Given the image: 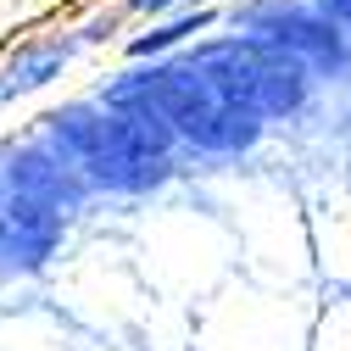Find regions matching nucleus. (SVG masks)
Listing matches in <instances>:
<instances>
[{
    "mask_svg": "<svg viewBox=\"0 0 351 351\" xmlns=\"http://www.w3.org/2000/svg\"><path fill=\"white\" fill-rule=\"evenodd\" d=\"M184 62L195 73H206L217 90H223L234 106H245L251 117L262 123H295L306 106L318 101V78L306 73L301 62H290L285 51L262 45V39H245V34H206L201 45L184 51Z\"/></svg>",
    "mask_w": 351,
    "mask_h": 351,
    "instance_id": "3",
    "label": "nucleus"
},
{
    "mask_svg": "<svg viewBox=\"0 0 351 351\" xmlns=\"http://www.w3.org/2000/svg\"><path fill=\"white\" fill-rule=\"evenodd\" d=\"M101 106L117 112H151L179 156H206V162H240L268 140V123L251 117L245 106H234L206 73H195L184 56L167 62H123L117 73H106L95 90Z\"/></svg>",
    "mask_w": 351,
    "mask_h": 351,
    "instance_id": "2",
    "label": "nucleus"
},
{
    "mask_svg": "<svg viewBox=\"0 0 351 351\" xmlns=\"http://www.w3.org/2000/svg\"><path fill=\"white\" fill-rule=\"evenodd\" d=\"M34 134L78 173L90 195L140 201L179 179V145L151 112H117L95 95H67L34 117Z\"/></svg>",
    "mask_w": 351,
    "mask_h": 351,
    "instance_id": "1",
    "label": "nucleus"
},
{
    "mask_svg": "<svg viewBox=\"0 0 351 351\" xmlns=\"http://www.w3.org/2000/svg\"><path fill=\"white\" fill-rule=\"evenodd\" d=\"M84 62L78 39L67 34V23H45V28H23L12 45H0V106H17L56 90V84Z\"/></svg>",
    "mask_w": 351,
    "mask_h": 351,
    "instance_id": "6",
    "label": "nucleus"
},
{
    "mask_svg": "<svg viewBox=\"0 0 351 351\" xmlns=\"http://www.w3.org/2000/svg\"><path fill=\"white\" fill-rule=\"evenodd\" d=\"M6 223H12V195H6V184H0V245H6Z\"/></svg>",
    "mask_w": 351,
    "mask_h": 351,
    "instance_id": "10",
    "label": "nucleus"
},
{
    "mask_svg": "<svg viewBox=\"0 0 351 351\" xmlns=\"http://www.w3.org/2000/svg\"><path fill=\"white\" fill-rule=\"evenodd\" d=\"M313 6L340 28V39H346V45H351V0H313Z\"/></svg>",
    "mask_w": 351,
    "mask_h": 351,
    "instance_id": "9",
    "label": "nucleus"
},
{
    "mask_svg": "<svg viewBox=\"0 0 351 351\" xmlns=\"http://www.w3.org/2000/svg\"><path fill=\"white\" fill-rule=\"evenodd\" d=\"M0 184H6L12 201L23 206H39V212H51L62 217V223H73V217L90 206L95 195L78 184V173L45 145L28 128V134H12V140H0Z\"/></svg>",
    "mask_w": 351,
    "mask_h": 351,
    "instance_id": "5",
    "label": "nucleus"
},
{
    "mask_svg": "<svg viewBox=\"0 0 351 351\" xmlns=\"http://www.w3.org/2000/svg\"><path fill=\"white\" fill-rule=\"evenodd\" d=\"M62 23H67V34L78 39L84 56H90V51H117L123 39H128V17H123L117 0H90L84 12H73V17H62Z\"/></svg>",
    "mask_w": 351,
    "mask_h": 351,
    "instance_id": "7",
    "label": "nucleus"
},
{
    "mask_svg": "<svg viewBox=\"0 0 351 351\" xmlns=\"http://www.w3.org/2000/svg\"><path fill=\"white\" fill-rule=\"evenodd\" d=\"M128 28H145V23H167V17H190V12H212V6H229V0H117Z\"/></svg>",
    "mask_w": 351,
    "mask_h": 351,
    "instance_id": "8",
    "label": "nucleus"
},
{
    "mask_svg": "<svg viewBox=\"0 0 351 351\" xmlns=\"http://www.w3.org/2000/svg\"><path fill=\"white\" fill-rule=\"evenodd\" d=\"M223 34H245L301 62L318 84H351V45L313 0H229Z\"/></svg>",
    "mask_w": 351,
    "mask_h": 351,
    "instance_id": "4",
    "label": "nucleus"
}]
</instances>
